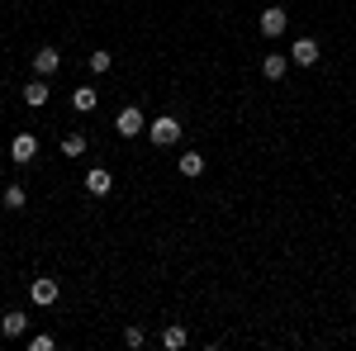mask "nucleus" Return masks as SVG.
Returning <instances> with one entry per match:
<instances>
[{
	"instance_id": "f257e3e1",
	"label": "nucleus",
	"mask_w": 356,
	"mask_h": 351,
	"mask_svg": "<svg viewBox=\"0 0 356 351\" xmlns=\"http://www.w3.org/2000/svg\"><path fill=\"white\" fill-rule=\"evenodd\" d=\"M181 133H186V129H181V119H176V114H162V119H152V124H147V138H152L157 147H176Z\"/></svg>"
},
{
	"instance_id": "f03ea898",
	"label": "nucleus",
	"mask_w": 356,
	"mask_h": 351,
	"mask_svg": "<svg viewBox=\"0 0 356 351\" xmlns=\"http://www.w3.org/2000/svg\"><path fill=\"white\" fill-rule=\"evenodd\" d=\"M257 28H261V38H280V33L290 28V15H285L280 5H266V10L257 15Z\"/></svg>"
},
{
	"instance_id": "7ed1b4c3",
	"label": "nucleus",
	"mask_w": 356,
	"mask_h": 351,
	"mask_svg": "<svg viewBox=\"0 0 356 351\" xmlns=\"http://www.w3.org/2000/svg\"><path fill=\"white\" fill-rule=\"evenodd\" d=\"M114 133H119V138H138V133H147V119H143V109H138V105L119 109V119H114Z\"/></svg>"
},
{
	"instance_id": "20e7f679",
	"label": "nucleus",
	"mask_w": 356,
	"mask_h": 351,
	"mask_svg": "<svg viewBox=\"0 0 356 351\" xmlns=\"http://www.w3.org/2000/svg\"><path fill=\"white\" fill-rule=\"evenodd\" d=\"M57 295H62V285H57V280H48V275H38V280L29 285V299H33L38 309H53Z\"/></svg>"
},
{
	"instance_id": "39448f33",
	"label": "nucleus",
	"mask_w": 356,
	"mask_h": 351,
	"mask_svg": "<svg viewBox=\"0 0 356 351\" xmlns=\"http://www.w3.org/2000/svg\"><path fill=\"white\" fill-rule=\"evenodd\" d=\"M110 190H114V176L105 171V166H90V171H86V195L100 199V195H110Z\"/></svg>"
},
{
	"instance_id": "423d86ee",
	"label": "nucleus",
	"mask_w": 356,
	"mask_h": 351,
	"mask_svg": "<svg viewBox=\"0 0 356 351\" xmlns=\"http://www.w3.org/2000/svg\"><path fill=\"white\" fill-rule=\"evenodd\" d=\"M10 157H15L19 166L33 162V157H38V138H33V133H15V142H10Z\"/></svg>"
},
{
	"instance_id": "0eeeda50",
	"label": "nucleus",
	"mask_w": 356,
	"mask_h": 351,
	"mask_svg": "<svg viewBox=\"0 0 356 351\" xmlns=\"http://www.w3.org/2000/svg\"><path fill=\"white\" fill-rule=\"evenodd\" d=\"M290 62H295V67H314V62H318V43H314V38H295V43H290Z\"/></svg>"
},
{
	"instance_id": "6e6552de",
	"label": "nucleus",
	"mask_w": 356,
	"mask_h": 351,
	"mask_svg": "<svg viewBox=\"0 0 356 351\" xmlns=\"http://www.w3.org/2000/svg\"><path fill=\"white\" fill-rule=\"evenodd\" d=\"M57 67H62V53L57 48H38L33 53V76H57Z\"/></svg>"
},
{
	"instance_id": "1a4fd4ad",
	"label": "nucleus",
	"mask_w": 356,
	"mask_h": 351,
	"mask_svg": "<svg viewBox=\"0 0 356 351\" xmlns=\"http://www.w3.org/2000/svg\"><path fill=\"white\" fill-rule=\"evenodd\" d=\"M285 72H290V57H285V53H266L261 76H266V81H285Z\"/></svg>"
},
{
	"instance_id": "9d476101",
	"label": "nucleus",
	"mask_w": 356,
	"mask_h": 351,
	"mask_svg": "<svg viewBox=\"0 0 356 351\" xmlns=\"http://www.w3.org/2000/svg\"><path fill=\"white\" fill-rule=\"evenodd\" d=\"M95 105H100V90H90V85L72 90V109H76V114H95Z\"/></svg>"
},
{
	"instance_id": "9b49d317",
	"label": "nucleus",
	"mask_w": 356,
	"mask_h": 351,
	"mask_svg": "<svg viewBox=\"0 0 356 351\" xmlns=\"http://www.w3.org/2000/svg\"><path fill=\"white\" fill-rule=\"evenodd\" d=\"M186 342H191V332H186L181 323H166V327H162V347H166V351H181Z\"/></svg>"
},
{
	"instance_id": "f8f14e48",
	"label": "nucleus",
	"mask_w": 356,
	"mask_h": 351,
	"mask_svg": "<svg viewBox=\"0 0 356 351\" xmlns=\"http://www.w3.org/2000/svg\"><path fill=\"white\" fill-rule=\"evenodd\" d=\"M24 100H29L33 109H38V105H48V76H33V81L24 85Z\"/></svg>"
},
{
	"instance_id": "ddd939ff",
	"label": "nucleus",
	"mask_w": 356,
	"mask_h": 351,
	"mask_svg": "<svg viewBox=\"0 0 356 351\" xmlns=\"http://www.w3.org/2000/svg\"><path fill=\"white\" fill-rule=\"evenodd\" d=\"M0 332H5V337H24V332H29V318L15 309V313H5V318H0Z\"/></svg>"
},
{
	"instance_id": "4468645a",
	"label": "nucleus",
	"mask_w": 356,
	"mask_h": 351,
	"mask_svg": "<svg viewBox=\"0 0 356 351\" xmlns=\"http://www.w3.org/2000/svg\"><path fill=\"white\" fill-rule=\"evenodd\" d=\"M0 204H5V209H10V214H19V209H24V204H29L24 186H5V195H0Z\"/></svg>"
},
{
	"instance_id": "2eb2a0df",
	"label": "nucleus",
	"mask_w": 356,
	"mask_h": 351,
	"mask_svg": "<svg viewBox=\"0 0 356 351\" xmlns=\"http://www.w3.org/2000/svg\"><path fill=\"white\" fill-rule=\"evenodd\" d=\"M176 171H181V176H191V181H195V176H204V157H200V152H186Z\"/></svg>"
},
{
	"instance_id": "dca6fc26",
	"label": "nucleus",
	"mask_w": 356,
	"mask_h": 351,
	"mask_svg": "<svg viewBox=\"0 0 356 351\" xmlns=\"http://www.w3.org/2000/svg\"><path fill=\"white\" fill-rule=\"evenodd\" d=\"M81 152H86V138L81 133H67V138H62V157H81Z\"/></svg>"
},
{
	"instance_id": "f3484780",
	"label": "nucleus",
	"mask_w": 356,
	"mask_h": 351,
	"mask_svg": "<svg viewBox=\"0 0 356 351\" xmlns=\"http://www.w3.org/2000/svg\"><path fill=\"white\" fill-rule=\"evenodd\" d=\"M86 62H90V72H95V76H105V72L114 67V57H110V53H90Z\"/></svg>"
},
{
	"instance_id": "a211bd4d",
	"label": "nucleus",
	"mask_w": 356,
	"mask_h": 351,
	"mask_svg": "<svg viewBox=\"0 0 356 351\" xmlns=\"http://www.w3.org/2000/svg\"><path fill=\"white\" fill-rule=\"evenodd\" d=\"M29 347H33V351H53V332H38V337H29Z\"/></svg>"
},
{
	"instance_id": "6ab92c4d",
	"label": "nucleus",
	"mask_w": 356,
	"mask_h": 351,
	"mask_svg": "<svg viewBox=\"0 0 356 351\" xmlns=\"http://www.w3.org/2000/svg\"><path fill=\"white\" fill-rule=\"evenodd\" d=\"M124 342L129 347H143V327H124Z\"/></svg>"
}]
</instances>
